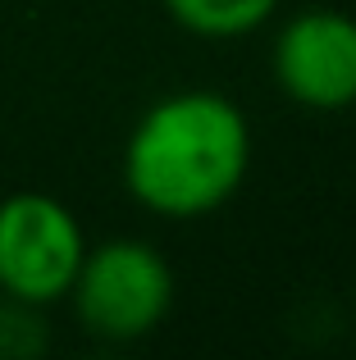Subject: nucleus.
Wrapping results in <instances>:
<instances>
[{"label": "nucleus", "mask_w": 356, "mask_h": 360, "mask_svg": "<svg viewBox=\"0 0 356 360\" xmlns=\"http://www.w3.org/2000/svg\"><path fill=\"white\" fill-rule=\"evenodd\" d=\"M174 292L178 283L160 246L142 238H110L87 246L64 301L101 342H142L170 319Z\"/></svg>", "instance_id": "obj_2"}, {"label": "nucleus", "mask_w": 356, "mask_h": 360, "mask_svg": "<svg viewBox=\"0 0 356 360\" xmlns=\"http://www.w3.org/2000/svg\"><path fill=\"white\" fill-rule=\"evenodd\" d=\"M124 187L142 210L187 224L238 196L251 169V123L224 91L187 87L151 101L124 141Z\"/></svg>", "instance_id": "obj_1"}, {"label": "nucleus", "mask_w": 356, "mask_h": 360, "mask_svg": "<svg viewBox=\"0 0 356 360\" xmlns=\"http://www.w3.org/2000/svg\"><path fill=\"white\" fill-rule=\"evenodd\" d=\"M87 238L78 214L46 192H14L0 201V297L55 306L69 297Z\"/></svg>", "instance_id": "obj_3"}, {"label": "nucleus", "mask_w": 356, "mask_h": 360, "mask_svg": "<svg viewBox=\"0 0 356 360\" xmlns=\"http://www.w3.org/2000/svg\"><path fill=\"white\" fill-rule=\"evenodd\" d=\"M269 73L293 105L338 115L356 105V18L343 9H302L284 18L269 46Z\"/></svg>", "instance_id": "obj_4"}, {"label": "nucleus", "mask_w": 356, "mask_h": 360, "mask_svg": "<svg viewBox=\"0 0 356 360\" xmlns=\"http://www.w3.org/2000/svg\"><path fill=\"white\" fill-rule=\"evenodd\" d=\"M170 18L201 41H233L274 18L279 0H165Z\"/></svg>", "instance_id": "obj_5"}, {"label": "nucleus", "mask_w": 356, "mask_h": 360, "mask_svg": "<svg viewBox=\"0 0 356 360\" xmlns=\"http://www.w3.org/2000/svg\"><path fill=\"white\" fill-rule=\"evenodd\" d=\"M51 347V328L42 319V306L0 297V360H32Z\"/></svg>", "instance_id": "obj_6"}]
</instances>
